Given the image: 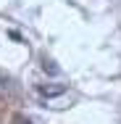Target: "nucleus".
<instances>
[{
  "label": "nucleus",
  "instance_id": "1",
  "mask_svg": "<svg viewBox=\"0 0 121 124\" xmlns=\"http://www.w3.org/2000/svg\"><path fill=\"white\" fill-rule=\"evenodd\" d=\"M40 90H42V95H61V93H63L61 85H58V87H40Z\"/></svg>",
  "mask_w": 121,
  "mask_h": 124
}]
</instances>
